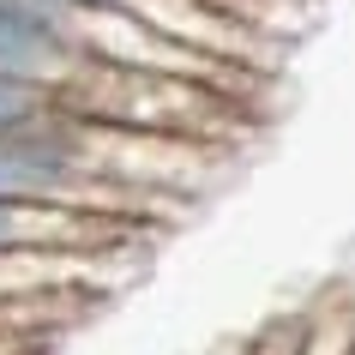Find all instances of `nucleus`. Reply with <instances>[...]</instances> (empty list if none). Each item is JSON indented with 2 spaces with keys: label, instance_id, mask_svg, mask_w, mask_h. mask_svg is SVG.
Returning a JSON list of instances; mask_svg holds the SVG:
<instances>
[{
  "label": "nucleus",
  "instance_id": "nucleus-4",
  "mask_svg": "<svg viewBox=\"0 0 355 355\" xmlns=\"http://www.w3.org/2000/svg\"><path fill=\"white\" fill-rule=\"evenodd\" d=\"M60 109L55 96L42 91V85H31V78H12V73H0V132H12L24 127V121H37V114Z\"/></svg>",
  "mask_w": 355,
  "mask_h": 355
},
{
  "label": "nucleus",
  "instance_id": "nucleus-2",
  "mask_svg": "<svg viewBox=\"0 0 355 355\" xmlns=\"http://www.w3.org/2000/svg\"><path fill=\"white\" fill-rule=\"evenodd\" d=\"M91 6H109L121 19H139L163 37L187 42V49H205V55H223L235 67H247V49H253V24L223 12L217 0H91Z\"/></svg>",
  "mask_w": 355,
  "mask_h": 355
},
{
  "label": "nucleus",
  "instance_id": "nucleus-3",
  "mask_svg": "<svg viewBox=\"0 0 355 355\" xmlns=\"http://www.w3.org/2000/svg\"><path fill=\"white\" fill-rule=\"evenodd\" d=\"M109 253H0V307L49 295H109L121 277H103Z\"/></svg>",
  "mask_w": 355,
  "mask_h": 355
},
{
  "label": "nucleus",
  "instance_id": "nucleus-6",
  "mask_svg": "<svg viewBox=\"0 0 355 355\" xmlns=\"http://www.w3.org/2000/svg\"><path fill=\"white\" fill-rule=\"evenodd\" d=\"M217 6H223V12H235V19H247V24H253V6H247V0H217Z\"/></svg>",
  "mask_w": 355,
  "mask_h": 355
},
{
  "label": "nucleus",
  "instance_id": "nucleus-7",
  "mask_svg": "<svg viewBox=\"0 0 355 355\" xmlns=\"http://www.w3.org/2000/svg\"><path fill=\"white\" fill-rule=\"evenodd\" d=\"M349 355H355V343H349Z\"/></svg>",
  "mask_w": 355,
  "mask_h": 355
},
{
  "label": "nucleus",
  "instance_id": "nucleus-1",
  "mask_svg": "<svg viewBox=\"0 0 355 355\" xmlns=\"http://www.w3.org/2000/svg\"><path fill=\"white\" fill-rule=\"evenodd\" d=\"M145 235L150 223H139V217L0 193V253H127Z\"/></svg>",
  "mask_w": 355,
  "mask_h": 355
},
{
  "label": "nucleus",
  "instance_id": "nucleus-5",
  "mask_svg": "<svg viewBox=\"0 0 355 355\" xmlns=\"http://www.w3.org/2000/svg\"><path fill=\"white\" fill-rule=\"evenodd\" d=\"M247 355H301V331H295V337H283V343H277V337H265L259 349H247Z\"/></svg>",
  "mask_w": 355,
  "mask_h": 355
}]
</instances>
